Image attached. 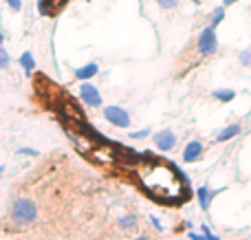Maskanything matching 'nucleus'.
<instances>
[{"instance_id":"nucleus-5","label":"nucleus","mask_w":251,"mask_h":240,"mask_svg":"<svg viewBox=\"0 0 251 240\" xmlns=\"http://www.w3.org/2000/svg\"><path fill=\"white\" fill-rule=\"evenodd\" d=\"M79 99H82L86 106H91V108H100L101 106L100 91H97V86H93L91 82H84L82 86H79Z\"/></svg>"},{"instance_id":"nucleus-23","label":"nucleus","mask_w":251,"mask_h":240,"mask_svg":"<svg viewBox=\"0 0 251 240\" xmlns=\"http://www.w3.org/2000/svg\"><path fill=\"white\" fill-rule=\"evenodd\" d=\"M190 238H192V240H205L203 236H196V234H194V232H192V234H190Z\"/></svg>"},{"instance_id":"nucleus-10","label":"nucleus","mask_w":251,"mask_h":240,"mask_svg":"<svg viewBox=\"0 0 251 240\" xmlns=\"http://www.w3.org/2000/svg\"><path fill=\"white\" fill-rule=\"evenodd\" d=\"M212 95H214V99H218V101H223V104H227V101H231V99L236 97V93L231 91V88H216Z\"/></svg>"},{"instance_id":"nucleus-18","label":"nucleus","mask_w":251,"mask_h":240,"mask_svg":"<svg viewBox=\"0 0 251 240\" xmlns=\"http://www.w3.org/2000/svg\"><path fill=\"white\" fill-rule=\"evenodd\" d=\"M4 2H7V7L13 9V11H20L22 9V0H4Z\"/></svg>"},{"instance_id":"nucleus-24","label":"nucleus","mask_w":251,"mask_h":240,"mask_svg":"<svg viewBox=\"0 0 251 240\" xmlns=\"http://www.w3.org/2000/svg\"><path fill=\"white\" fill-rule=\"evenodd\" d=\"M225 2V7H229V4H234V2H238V0H223Z\"/></svg>"},{"instance_id":"nucleus-15","label":"nucleus","mask_w":251,"mask_h":240,"mask_svg":"<svg viewBox=\"0 0 251 240\" xmlns=\"http://www.w3.org/2000/svg\"><path fill=\"white\" fill-rule=\"evenodd\" d=\"M11 66V57H9V53L4 51L2 47H0V69H9Z\"/></svg>"},{"instance_id":"nucleus-13","label":"nucleus","mask_w":251,"mask_h":240,"mask_svg":"<svg viewBox=\"0 0 251 240\" xmlns=\"http://www.w3.org/2000/svg\"><path fill=\"white\" fill-rule=\"evenodd\" d=\"M223 20H225V7H214L212 18H209V22H212V26H218Z\"/></svg>"},{"instance_id":"nucleus-28","label":"nucleus","mask_w":251,"mask_h":240,"mask_svg":"<svg viewBox=\"0 0 251 240\" xmlns=\"http://www.w3.org/2000/svg\"><path fill=\"white\" fill-rule=\"evenodd\" d=\"M84 2H93V0H84Z\"/></svg>"},{"instance_id":"nucleus-16","label":"nucleus","mask_w":251,"mask_h":240,"mask_svg":"<svg viewBox=\"0 0 251 240\" xmlns=\"http://www.w3.org/2000/svg\"><path fill=\"white\" fill-rule=\"evenodd\" d=\"M156 4H159L161 9H174V7H178V0H154Z\"/></svg>"},{"instance_id":"nucleus-21","label":"nucleus","mask_w":251,"mask_h":240,"mask_svg":"<svg viewBox=\"0 0 251 240\" xmlns=\"http://www.w3.org/2000/svg\"><path fill=\"white\" fill-rule=\"evenodd\" d=\"M18 152H22V154H29V157H35V154H38V152H35V150H29V148H20V150H18Z\"/></svg>"},{"instance_id":"nucleus-9","label":"nucleus","mask_w":251,"mask_h":240,"mask_svg":"<svg viewBox=\"0 0 251 240\" xmlns=\"http://www.w3.org/2000/svg\"><path fill=\"white\" fill-rule=\"evenodd\" d=\"M199 205L201 210H209V201H212V192H209L207 185H203V188H199Z\"/></svg>"},{"instance_id":"nucleus-17","label":"nucleus","mask_w":251,"mask_h":240,"mask_svg":"<svg viewBox=\"0 0 251 240\" xmlns=\"http://www.w3.org/2000/svg\"><path fill=\"white\" fill-rule=\"evenodd\" d=\"M137 223V220H134V216H124L122 220H119V225H122L124 229H128V227H132V225Z\"/></svg>"},{"instance_id":"nucleus-1","label":"nucleus","mask_w":251,"mask_h":240,"mask_svg":"<svg viewBox=\"0 0 251 240\" xmlns=\"http://www.w3.org/2000/svg\"><path fill=\"white\" fill-rule=\"evenodd\" d=\"M146 168H141L139 176L141 183L152 196L161 198V201H174L181 196V174L172 168V163L168 161H150L143 163Z\"/></svg>"},{"instance_id":"nucleus-4","label":"nucleus","mask_w":251,"mask_h":240,"mask_svg":"<svg viewBox=\"0 0 251 240\" xmlns=\"http://www.w3.org/2000/svg\"><path fill=\"white\" fill-rule=\"evenodd\" d=\"M104 117L108 123L117 128H128L130 126V115L126 113L122 106H106L104 108Z\"/></svg>"},{"instance_id":"nucleus-25","label":"nucleus","mask_w":251,"mask_h":240,"mask_svg":"<svg viewBox=\"0 0 251 240\" xmlns=\"http://www.w3.org/2000/svg\"><path fill=\"white\" fill-rule=\"evenodd\" d=\"M2 42H4V33L0 31V47H2Z\"/></svg>"},{"instance_id":"nucleus-12","label":"nucleus","mask_w":251,"mask_h":240,"mask_svg":"<svg viewBox=\"0 0 251 240\" xmlns=\"http://www.w3.org/2000/svg\"><path fill=\"white\" fill-rule=\"evenodd\" d=\"M20 66L26 71V73H31L33 71V66H35V60H33V53L31 51H25L20 55Z\"/></svg>"},{"instance_id":"nucleus-3","label":"nucleus","mask_w":251,"mask_h":240,"mask_svg":"<svg viewBox=\"0 0 251 240\" xmlns=\"http://www.w3.org/2000/svg\"><path fill=\"white\" fill-rule=\"evenodd\" d=\"M196 48H199L201 55L209 57L218 51V38H216V26H205L199 33V40H196Z\"/></svg>"},{"instance_id":"nucleus-19","label":"nucleus","mask_w":251,"mask_h":240,"mask_svg":"<svg viewBox=\"0 0 251 240\" xmlns=\"http://www.w3.org/2000/svg\"><path fill=\"white\" fill-rule=\"evenodd\" d=\"M148 135H150V130H141V132H132L130 137H132V139H143V137H148Z\"/></svg>"},{"instance_id":"nucleus-8","label":"nucleus","mask_w":251,"mask_h":240,"mask_svg":"<svg viewBox=\"0 0 251 240\" xmlns=\"http://www.w3.org/2000/svg\"><path fill=\"white\" fill-rule=\"evenodd\" d=\"M97 71H100V66L95 64V62H88V64L79 66V69H75V79H79V82H88L91 77H95Z\"/></svg>"},{"instance_id":"nucleus-14","label":"nucleus","mask_w":251,"mask_h":240,"mask_svg":"<svg viewBox=\"0 0 251 240\" xmlns=\"http://www.w3.org/2000/svg\"><path fill=\"white\" fill-rule=\"evenodd\" d=\"M238 60H240V64H243V66L251 69V47H247V48H243V51H240Z\"/></svg>"},{"instance_id":"nucleus-6","label":"nucleus","mask_w":251,"mask_h":240,"mask_svg":"<svg viewBox=\"0 0 251 240\" xmlns=\"http://www.w3.org/2000/svg\"><path fill=\"white\" fill-rule=\"evenodd\" d=\"M154 145L159 150H172L176 145V137L172 130H161L154 135Z\"/></svg>"},{"instance_id":"nucleus-29","label":"nucleus","mask_w":251,"mask_h":240,"mask_svg":"<svg viewBox=\"0 0 251 240\" xmlns=\"http://www.w3.org/2000/svg\"><path fill=\"white\" fill-rule=\"evenodd\" d=\"M249 11H251V9H249Z\"/></svg>"},{"instance_id":"nucleus-22","label":"nucleus","mask_w":251,"mask_h":240,"mask_svg":"<svg viewBox=\"0 0 251 240\" xmlns=\"http://www.w3.org/2000/svg\"><path fill=\"white\" fill-rule=\"evenodd\" d=\"M150 218H152V225H154V227H156V229H159V232H161V223H159V220H156L154 216H150Z\"/></svg>"},{"instance_id":"nucleus-7","label":"nucleus","mask_w":251,"mask_h":240,"mask_svg":"<svg viewBox=\"0 0 251 240\" xmlns=\"http://www.w3.org/2000/svg\"><path fill=\"white\" fill-rule=\"evenodd\" d=\"M203 157V144L201 141H190L183 150V161L185 163H196L199 159Z\"/></svg>"},{"instance_id":"nucleus-11","label":"nucleus","mask_w":251,"mask_h":240,"mask_svg":"<svg viewBox=\"0 0 251 240\" xmlns=\"http://www.w3.org/2000/svg\"><path fill=\"white\" fill-rule=\"evenodd\" d=\"M238 132H240V126H238V123H231V126H227L225 130L216 137V141H221V144H223V141H229L231 137H236Z\"/></svg>"},{"instance_id":"nucleus-2","label":"nucleus","mask_w":251,"mask_h":240,"mask_svg":"<svg viewBox=\"0 0 251 240\" xmlns=\"http://www.w3.org/2000/svg\"><path fill=\"white\" fill-rule=\"evenodd\" d=\"M11 218H13V223H18V225H31L38 218V207H35V203L29 201V198H18L11 207Z\"/></svg>"},{"instance_id":"nucleus-20","label":"nucleus","mask_w":251,"mask_h":240,"mask_svg":"<svg viewBox=\"0 0 251 240\" xmlns=\"http://www.w3.org/2000/svg\"><path fill=\"white\" fill-rule=\"evenodd\" d=\"M203 234H205V240H221V238H218V236H214V234H212V232H209V229H207V227H203Z\"/></svg>"},{"instance_id":"nucleus-27","label":"nucleus","mask_w":251,"mask_h":240,"mask_svg":"<svg viewBox=\"0 0 251 240\" xmlns=\"http://www.w3.org/2000/svg\"><path fill=\"white\" fill-rule=\"evenodd\" d=\"M2 170H4V168H2V166H0V174H2Z\"/></svg>"},{"instance_id":"nucleus-26","label":"nucleus","mask_w":251,"mask_h":240,"mask_svg":"<svg viewBox=\"0 0 251 240\" xmlns=\"http://www.w3.org/2000/svg\"><path fill=\"white\" fill-rule=\"evenodd\" d=\"M134 240H150L148 236H139V238H134Z\"/></svg>"}]
</instances>
